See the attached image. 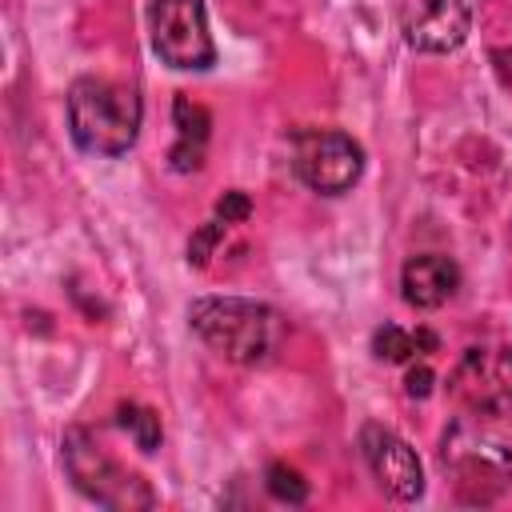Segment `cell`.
<instances>
[{
	"label": "cell",
	"instance_id": "cell-13",
	"mask_svg": "<svg viewBox=\"0 0 512 512\" xmlns=\"http://www.w3.org/2000/svg\"><path fill=\"white\" fill-rule=\"evenodd\" d=\"M372 352H376L380 360L404 364V360H412V352H420V340H416L412 332L396 328V324H384V328H376V336H372Z\"/></svg>",
	"mask_w": 512,
	"mask_h": 512
},
{
	"label": "cell",
	"instance_id": "cell-4",
	"mask_svg": "<svg viewBox=\"0 0 512 512\" xmlns=\"http://www.w3.org/2000/svg\"><path fill=\"white\" fill-rule=\"evenodd\" d=\"M60 456H64V468H68L72 484L88 500H96L104 508H116V512H136V508H152L156 504L152 488L136 472H124L84 428H68L64 432Z\"/></svg>",
	"mask_w": 512,
	"mask_h": 512
},
{
	"label": "cell",
	"instance_id": "cell-9",
	"mask_svg": "<svg viewBox=\"0 0 512 512\" xmlns=\"http://www.w3.org/2000/svg\"><path fill=\"white\" fill-rule=\"evenodd\" d=\"M360 452H364V464L372 468L376 484L392 500H416L424 492V468H420L412 444L400 440L396 432H388L380 424H364L360 428Z\"/></svg>",
	"mask_w": 512,
	"mask_h": 512
},
{
	"label": "cell",
	"instance_id": "cell-18",
	"mask_svg": "<svg viewBox=\"0 0 512 512\" xmlns=\"http://www.w3.org/2000/svg\"><path fill=\"white\" fill-rule=\"evenodd\" d=\"M432 368L428 364H416V368H408V376H404V392L408 396H416V400H424L428 392H432Z\"/></svg>",
	"mask_w": 512,
	"mask_h": 512
},
{
	"label": "cell",
	"instance_id": "cell-5",
	"mask_svg": "<svg viewBox=\"0 0 512 512\" xmlns=\"http://www.w3.org/2000/svg\"><path fill=\"white\" fill-rule=\"evenodd\" d=\"M152 52L180 72H204L216 64L204 0H148Z\"/></svg>",
	"mask_w": 512,
	"mask_h": 512
},
{
	"label": "cell",
	"instance_id": "cell-12",
	"mask_svg": "<svg viewBox=\"0 0 512 512\" xmlns=\"http://www.w3.org/2000/svg\"><path fill=\"white\" fill-rule=\"evenodd\" d=\"M172 120H176L180 140H188V144H200V148H204L208 128H212V116H208V108H204V104H196V100H188V96H176V104H172Z\"/></svg>",
	"mask_w": 512,
	"mask_h": 512
},
{
	"label": "cell",
	"instance_id": "cell-19",
	"mask_svg": "<svg viewBox=\"0 0 512 512\" xmlns=\"http://www.w3.org/2000/svg\"><path fill=\"white\" fill-rule=\"evenodd\" d=\"M492 60H496L500 80H504V84H512V52H492Z\"/></svg>",
	"mask_w": 512,
	"mask_h": 512
},
{
	"label": "cell",
	"instance_id": "cell-16",
	"mask_svg": "<svg viewBox=\"0 0 512 512\" xmlns=\"http://www.w3.org/2000/svg\"><path fill=\"white\" fill-rule=\"evenodd\" d=\"M216 216H220L224 224H244V220L252 216V200H248L240 188H232V192H224V196L216 200Z\"/></svg>",
	"mask_w": 512,
	"mask_h": 512
},
{
	"label": "cell",
	"instance_id": "cell-10",
	"mask_svg": "<svg viewBox=\"0 0 512 512\" xmlns=\"http://www.w3.org/2000/svg\"><path fill=\"white\" fill-rule=\"evenodd\" d=\"M400 288H404V300L412 308H440V304H448L456 296L460 268L440 252H424V256H412L404 264Z\"/></svg>",
	"mask_w": 512,
	"mask_h": 512
},
{
	"label": "cell",
	"instance_id": "cell-2",
	"mask_svg": "<svg viewBox=\"0 0 512 512\" xmlns=\"http://www.w3.org/2000/svg\"><path fill=\"white\" fill-rule=\"evenodd\" d=\"M68 128L88 156H124L140 132V96L112 80L80 76L68 88Z\"/></svg>",
	"mask_w": 512,
	"mask_h": 512
},
{
	"label": "cell",
	"instance_id": "cell-1",
	"mask_svg": "<svg viewBox=\"0 0 512 512\" xmlns=\"http://www.w3.org/2000/svg\"><path fill=\"white\" fill-rule=\"evenodd\" d=\"M192 332L232 364H264L284 344V316L260 300L240 296H204L188 308Z\"/></svg>",
	"mask_w": 512,
	"mask_h": 512
},
{
	"label": "cell",
	"instance_id": "cell-6",
	"mask_svg": "<svg viewBox=\"0 0 512 512\" xmlns=\"http://www.w3.org/2000/svg\"><path fill=\"white\" fill-rule=\"evenodd\" d=\"M448 392L472 416L508 424L512 420V348H496V344L464 348V356L448 376Z\"/></svg>",
	"mask_w": 512,
	"mask_h": 512
},
{
	"label": "cell",
	"instance_id": "cell-14",
	"mask_svg": "<svg viewBox=\"0 0 512 512\" xmlns=\"http://www.w3.org/2000/svg\"><path fill=\"white\" fill-rule=\"evenodd\" d=\"M264 488H268L272 500H280V504H304V500H308V484H304L300 472L288 468V464H268Z\"/></svg>",
	"mask_w": 512,
	"mask_h": 512
},
{
	"label": "cell",
	"instance_id": "cell-3",
	"mask_svg": "<svg viewBox=\"0 0 512 512\" xmlns=\"http://www.w3.org/2000/svg\"><path fill=\"white\" fill-rule=\"evenodd\" d=\"M440 464L456 476L464 500H492L512 480V444L496 432V420L460 416L440 440Z\"/></svg>",
	"mask_w": 512,
	"mask_h": 512
},
{
	"label": "cell",
	"instance_id": "cell-17",
	"mask_svg": "<svg viewBox=\"0 0 512 512\" xmlns=\"http://www.w3.org/2000/svg\"><path fill=\"white\" fill-rule=\"evenodd\" d=\"M168 160H172V168H176V172H196V168L204 164V152H200V144L176 140V148L168 152Z\"/></svg>",
	"mask_w": 512,
	"mask_h": 512
},
{
	"label": "cell",
	"instance_id": "cell-15",
	"mask_svg": "<svg viewBox=\"0 0 512 512\" xmlns=\"http://www.w3.org/2000/svg\"><path fill=\"white\" fill-rule=\"evenodd\" d=\"M220 240H224V220H220V216L208 220V224H200V228L192 232V240H188V264H192V268H204Z\"/></svg>",
	"mask_w": 512,
	"mask_h": 512
},
{
	"label": "cell",
	"instance_id": "cell-8",
	"mask_svg": "<svg viewBox=\"0 0 512 512\" xmlns=\"http://www.w3.org/2000/svg\"><path fill=\"white\" fill-rule=\"evenodd\" d=\"M400 28L416 52H452L472 32L468 0H400Z\"/></svg>",
	"mask_w": 512,
	"mask_h": 512
},
{
	"label": "cell",
	"instance_id": "cell-7",
	"mask_svg": "<svg viewBox=\"0 0 512 512\" xmlns=\"http://www.w3.org/2000/svg\"><path fill=\"white\" fill-rule=\"evenodd\" d=\"M292 172L300 176V184H308L320 196H340L348 192L360 172H364V148L336 128H312L296 136L292 148Z\"/></svg>",
	"mask_w": 512,
	"mask_h": 512
},
{
	"label": "cell",
	"instance_id": "cell-11",
	"mask_svg": "<svg viewBox=\"0 0 512 512\" xmlns=\"http://www.w3.org/2000/svg\"><path fill=\"white\" fill-rule=\"evenodd\" d=\"M116 420H120V428L136 440V448L140 452H156L160 448V416L152 412V408H144V404H120V412H116Z\"/></svg>",
	"mask_w": 512,
	"mask_h": 512
}]
</instances>
